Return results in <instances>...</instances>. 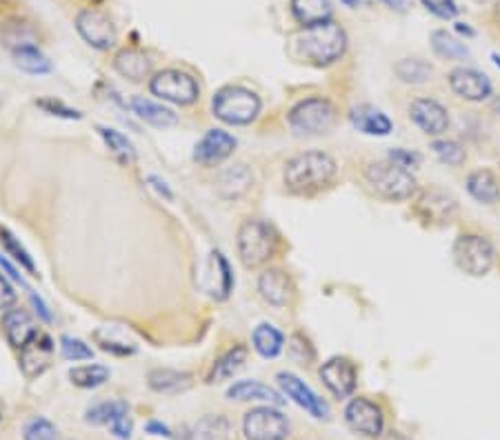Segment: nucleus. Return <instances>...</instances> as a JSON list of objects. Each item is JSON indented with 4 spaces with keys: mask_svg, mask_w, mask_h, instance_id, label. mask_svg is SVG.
Returning <instances> with one entry per match:
<instances>
[{
    "mask_svg": "<svg viewBox=\"0 0 500 440\" xmlns=\"http://www.w3.org/2000/svg\"><path fill=\"white\" fill-rule=\"evenodd\" d=\"M336 176V160L325 151H305L285 167V185L294 194H312L327 187Z\"/></svg>",
    "mask_w": 500,
    "mask_h": 440,
    "instance_id": "f257e3e1",
    "label": "nucleus"
},
{
    "mask_svg": "<svg viewBox=\"0 0 500 440\" xmlns=\"http://www.w3.org/2000/svg\"><path fill=\"white\" fill-rule=\"evenodd\" d=\"M300 53L307 58L312 65L327 67L332 62L340 61L347 49V34L338 22L327 20L321 25L305 27L299 36Z\"/></svg>",
    "mask_w": 500,
    "mask_h": 440,
    "instance_id": "f03ea898",
    "label": "nucleus"
},
{
    "mask_svg": "<svg viewBox=\"0 0 500 440\" xmlns=\"http://www.w3.org/2000/svg\"><path fill=\"white\" fill-rule=\"evenodd\" d=\"M365 183L369 190L385 200H409L416 194L418 185L412 172L398 167L391 160H378L365 167L363 172Z\"/></svg>",
    "mask_w": 500,
    "mask_h": 440,
    "instance_id": "7ed1b4c3",
    "label": "nucleus"
},
{
    "mask_svg": "<svg viewBox=\"0 0 500 440\" xmlns=\"http://www.w3.org/2000/svg\"><path fill=\"white\" fill-rule=\"evenodd\" d=\"M278 249V233L260 218H247L238 229V256L250 269L263 267Z\"/></svg>",
    "mask_w": 500,
    "mask_h": 440,
    "instance_id": "20e7f679",
    "label": "nucleus"
},
{
    "mask_svg": "<svg viewBox=\"0 0 500 440\" xmlns=\"http://www.w3.org/2000/svg\"><path fill=\"white\" fill-rule=\"evenodd\" d=\"M214 116L227 125H250L260 114V98L251 89L229 85L216 92Z\"/></svg>",
    "mask_w": 500,
    "mask_h": 440,
    "instance_id": "39448f33",
    "label": "nucleus"
},
{
    "mask_svg": "<svg viewBox=\"0 0 500 440\" xmlns=\"http://www.w3.org/2000/svg\"><path fill=\"white\" fill-rule=\"evenodd\" d=\"M494 260H496V249L485 236L461 233L454 242V263L467 276H485L494 267Z\"/></svg>",
    "mask_w": 500,
    "mask_h": 440,
    "instance_id": "423d86ee",
    "label": "nucleus"
},
{
    "mask_svg": "<svg viewBox=\"0 0 500 440\" xmlns=\"http://www.w3.org/2000/svg\"><path fill=\"white\" fill-rule=\"evenodd\" d=\"M336 123V107L327 98H305L290 111V127L299 136H318Z\"/></svg>",
    "mask_w": 500,
    "mask_h": 440,
    "instance_id": "0eeeda50",
    "label": "nucleus"
},
{
    "mask_svg": "<svg viewBox=\"0 0 500 440\" xmlns=\"http://www.w3.org/2000/svg\"><path fill=\"white\" fill-rule=\"evenodd\" d=\"M150 89L160 101H169L174 105H192L198 98V83L180 69L159 71L152 78Z\"/></svg>",
    "mask_w": 500,
    "mask_h": 440,
    "instance_id": "6e6552de",
    "label": "nucleus"
},
{
    "mask_svg": "<svg viewBox=\"0 0 500 440\" xmlns=\"http://www.w3.org/2000/svg\"><path fill=\"white\" fill-rule=\"evenodd\" d=\"M242 429L247 440H287L290 436V423L274 407H256L247 411Z\"/></svg>",
    "mask_w": 500,
    "mask_h": 440,
    "instance_id": "1a4fd4ad",
    "label": "nucleus"
},
{
    "mask_svg": "<svg viewBox=\"0 0 500 440\" xmlns=\"http://www.w3.org/2000/svg\"><path fill=\"white\" fill-rule=\"evenodd\" d=\"M76 29L94 49H110L116 45V27L101 9H83L76 16Z\"/></svg>",
    "mask_w": 500,
    "mask_h": 440,
    "instance_id": "9d476101",
    "label": "nucleus"
},
{
    "mask_svg": "<svg viewBox=\"0 0 500 440\" xmlns=\"http://www.w3.org/2000/svg\"><path fill=\"white\" fill-rule=\"evenodd\" d=\"M447 80L452 92L456 94L458 98H463V101H488L494 92L492 80H489L483 71L471 69V67H456V69L449 71Z\"/></svg>",
    "mask_w": 500,
    "mask_h": 440,
    "instance_id": "9b49d317",
    "label": "nucleus"
},
{
    "mask_svg": "<svg viewBox=\"0 0 500 440\" xmlns=\"http://www.w3.org/2000/svg\"><path fill=\"white\" fill-rule=\"evenodd\" d=\"M345 420L354 432L363 434V436L378 438L385 428V419H382V410L372 403L369 398H354L349 401L345 410Z\"/></svg>",
    "mask_w": 500,
    "mask_h": 440,
    "instance_id": "f8f14e48",
    "label": "nucleus"
},
{
    "mask_svg": "<svg viewBox=\"0 0 500 440\" xmlns=\"http://www.w3.org/2000/svg\"><path fill=\"white\" fill-rule=\"evenodd\" d=\"M409 118L427 136H443L449 127V114L434 98H414L409 102Z\"/></svg>",
    "mask_w": 500,
    "mask_h": 440,
    "instance_id": "ddd939ff",
    "label": "nucleus"
},
{
    "mask_svg": "<svg viewBox=\"0 0 500 440\" xmlns=\"http://www.w3.org/2000/svg\"><path fill=\"white\" fill-rule=\"evenodd\" d=\"M234 150H236V138L232 134L223 132V129H209L198 141L196 151H193V160L205 165V167H211V165H218L225 159H229L234 154Z\"/></svg>",
    "mask_w": 500,
    "mask_h": 440,
    "instance_id": "4468645a",
    "label": "nucleus"
},
{
    "mask_svg": "<svg viewBox=\"0 0 500 440\" xmlns=\"http://www.w3.org/2000/svg\"><path fill=\"white\" fill-rule=\"evenodd\" d=\"M321 380L336 398H349L356 389V367L349 358H330L321 367Z\"/></svg>",
    "mask_w": 500,
    "mask_h": 440,
    "instance_id": "2eb2a0df",
    "label": "nucleus"
},
{
    "mask_svg": "<svg viewBox=\"0 0 500 440\" xmlns=\"http://www.w3.org/2000/svg\"><path fill=\"white\" fill-rule=\"evenodd\" d=\"M278 385L283 387L285 396H290L296 405L303 407L305 411H309L314 419H327V416H330V407H327V403L323 401V398H318L316 394H314L312 389L299 379V376L283 371V374H278Z\"/></svg>",
    "mask_w": 500,
    "mask_h": 440,
    "instance_id": "dca6fc26",
    "label": "nucleus"
},
{
    "mask_svg": "<svg viewBox=\"0 0 500 440\" xmlns=\"http://www.w3.org/2000/svg\"><path fill=\"white\" fill-rule=\"evenodd\" d=\"M87 423L92 425H110L111 432L120 440L132 436V420H129V410L123 401L98 403L87 411Z\"/></svg>",
    "mask_w": 500,
    "mask_h": 440,
    "instance_id": "f3484780",
    "label": "nucleus"
},
{
    "mask_svg": "<svg viewBox=\"0 0 500 440\" xmlns=\"http://www.w3.org/2000/svg\"><path fill=\"white\" fill-rule=\"evenodd\" d=\"M53 354V343L49 336L36 334L25 347L20 349V370L27 379H36V376L43 374L45 370L52 363Z\"/></svg>",
    "mask_w": 500,
    "mask_h": 440,
    "instance_id": "a211bd4d",
    "label": "nucleus"
},
{
    "mask_svg": "<svg viewBox=\"0 0 500 440\" xmlns=\"http://www.w3.org/2000/svg\"><path fill=\"white\" fill-rule=\"evenodd\" d=\"M258 291L269 305L285 307L294 294V285L283 269H265L258 278Z\"/></svg>",
    "mask_w": 500,
    "mask_h": 440,
    "instance_id": "6ab92c4d",
    "label": "nucleus"
},
{
    "mask_svg": "<svg viewBox=\"0 0 500 440\" xmlns=\"http://www.w3.org/2000/svg\"><path fill=\"white\" fill-rule=\"evenodd\" d=\"M349 120L358 132L367 134V136H387L391 132V127H394L389 116L372 105L354 107L349 114Z\"/></svg>",
    "mask_w": 500,
    "mask_h": 440,
    "instance_id": "aec40b11",
    "label": "nucleus"
},
{
    "mask_svg": "<svg viewBox=\"0 0 500 440\" xmlns=\"http://www.w3.org/2000/svg\"><path fill=\"white\" fill-rule=\"evenodd\" d=\"M3 327H4V336H7V340L16 349L25 347V345L38 334L34 321H31V316L25 312V309H7L3 318Z\"/></svg>",
    "mask_w": 500,
    "mask_h": 440,
    "instance_id": "412c9836",
    "label": "nucleus"
},
{
    "mask_svg": "<svg viewBox=\"0 0 500 440\" xmlns=\"http://www.w3.org/2000/svg\"><path fill=\"white\" fill-rule=\"evenodd\" d=\"M467 191L474 200L483 205H494L500 200V183L492 169H476L467 176Z\"/></svg>",
    "mask_w": 500,
    "mask_h": 440,
    "instance_id": "4be33fe9",
    "label": "nucleus"
},
{
    "mask_svg": "<svg viewBox=\"0 0 500 440\" xmlns=\"http://www.w3.org/2000/svg\"><path fill=\"white\" fill-rule=\"evenodd\" d=\"M207 278H209L207 291H209L216 300L227 298L229 291H232V287H234V273H232V269H229L227 258H225L220 251H214V254H211L209 273H207Z\"/></svg>",
    "mask_w": 500,
    "mask_h": 440,
    "instance_id": "5701e85b",
    "label": "nucleus"
},
{
    "mask_svg": "<svg viewBox=\"0 0 500 440\" xmlns=\"http://www.w3.org/2000/svg\"><path fill=\"white\" fill-rule=\"evenodd\" d=\"M114 67L120 76L134 80V83H141L152 74L150 56L143 53L141 49H123V52H119Z\"/></svg>",
    "mask_w": 500,
    "mask_h": 440,
    "instance_id": "b1692460",
    "label": "nucleus"
},
{
    "mask_svg": "<svg viewBox=\"0 0 500 440\" xmlns=\"http://www.w3.org/2000/svg\"><path fill=\"white\" fill-rule=\"evenodd\" d=\"M254 183V176H251L250 169L245 165H234V167L223 169L218 174V181H216V190H218L220 196L225 199H238V196L245 194L247 190Z\"/></svg>",
    "mask_w": 500,
    "mask_h": 440,
    "instance_id": "393cba45",
    "label": "nucleus"
},
{
    "mask_svg": "<svg viewBox=\"0 0 500 440\" xmlns=\"http://www.w3.org/2000/svg\"><path fill=\"white\" fill-rule=\"evenodd\" d=\"M416 209L427 220H445L456 212V200L443 190H430L418 199Z\"/></svg>",
    "mask_w": 500,
    "mask_h": 440,
    "instance_id": "a878e982",
    "label": "nucleus"
},
{
    "mask_svg": "<svg viewBox=\"0 0 500 440\" xmlns=\"http://www.w3.org/2000/svg\"><path fill=\"white\" fill-rule=\"evenodd\" d=\"M227 396L232 398V401H263L276 407H281L283 403H285L276 389L267 387V385L263 383H256V380H241V383L232 385Z\"/></svg>",
    "mask_w": 500,
    "mask_h": 440,
    "instance_id": "bb28decb",
    "label": "nucleus"
},
{
    "mask_svg": "<svg viewBox=\"0 0 500 440\" xmlns=\"http://www.w3.org/2000/svg\"><path fill=\"white\" fill-rule=\"evenodd\" d=\"M332 0H291V13L303 27L332 20Z\"/></svg>",
    "mask_w": 500,
    "mask_h": 440,
    "instance_id": "cd10ccee",
    "label": "nucleus"
},
{
    "mask_svg": "<svg viewBox=\"0 0 500 440\" xmlns=\"http://www.w3.org/2000/svg\"><path fill=\"white\" fill-rule=\"evenodd\" d=\"M132 110L138 118H143L147 125H152V127L165 129V127H174V125L178 123V116H176L174 111L159 105V102L147 101V98H134Z\"/></svg>",
    "mask_w": 500,
    "mask_h": 440,
    "instance_id": "c85d7f7f",
    "label": "nucleus"
},
{
    "mask_svg": "<svg viewBox=\"0 0 500 440\" xmlns=\"http://www.w3.org/2000/svg\"><path fill=\"white\" fill-rule=\"evenodd\" d=\"M251 340H254V349L263 358H276L285 347V336L269 322H260L254 330Z\"/></svg>",
    "mask_w": 500,
    "mask_h": 440,
    "instance_id": "c756f323",
    "label": "nucleus"
},
{
    "mask_svg": "<svg viewBox=\"0 0 500 440\" xmlns=\"http://www.w3.org/2000/svg\"><path fill=\"white\" fill-rule=\"evenodd\" d=\"M12 52H13V62H16L18 69L27 71V74L38 76L52 71V62H49V58L45 56L34 43L22 45V47L12 49Z\"/></svg>",
    "mask_w": 500,
    "mask_h": 440,
    "instance_id": "7c9ffc66",
    "label": "nucleus"
},
{
    "mask_svg": "<svg viewBox=\"0 0 500 440\" xmlns=\"http://www.w3.org/2000/svg\"><path fill=\"white\" fill-rule=\"evenodd\" d=\"M245 361H247V347L245 345H236V347L229 349L227 354H223V356L214 363L207 383H220V380L232 379V376L245 365Z\"/></svg>",
    "mask_w": 500,
    "mask_h": 440,
    "instance_id": "2f4dec72",
    "label": "nucleus"
},
{
    "mask_svg": "<svg viewBox=\"0 0 500 440\" xmlns=\"http://www.w3.org/2000/svg\"><path fill=\"white\" fill-rule=\"evenodd\" d=\"M192 383V376L184 374V371L178 370H154L150 371V387L154 392L160 394H176V392H183V389L189 387Z\"/></svg>",
    "mask_w": 500,
    "mask_h": 440,
    "instance_id": "473e14b6",
    "label": "nucleus"
},
{
    "mask_svg": "<svg viewBox=\"0 0 500 440\" xmlns=\"http://www.w3.org/2000/svg\"><path fill=\"white\" fill-rule=\"evenodd\" d=\"M98 132H101L107 150L114 154L116 160H120L123 165H129L136 160V147L132 145V141H129L125 134L116 132V129H110V127H98Z\"/></svg>",
    "mask_w": 500,
    "mask_h": 440,
    "instance_id": "72a5a7b5",
    "label": "nucleus"
},
{
    "mask_svg": "<svg viewBox=\"0 0 500 440\" xmlns=\"http://www.w3.org/2000/svg\"><path fill=\"white\" fill-rule=\"evenodd\" d=\"M394 71L396 76L407 85H422L431 78V74H434L430 62L421 61V58H403V61L396 62Z\"/></svg>",
    "mask_w": 500,
    "mask_h": 440,
    "instance_id": "f704fd0d",
    "label": "nucleus"
},
{
    "mask_svg": "<svg viewBox=\"0 0 500 440\" xmlns=\"http://www.w3.org/2000/svg\"><path fill=\"white\" fill-rule=\"evenodd\" d=\"M431 47L439 56L449 58V61H461V58L470 56V49L465 47V43H461L458 38H454L452 34H447L445 29H439L431 34Z\"/></svg>",
    "mask_w": 500,
    "mask_h": 440,
    "instance_id": "c9c22d12",
    "label": "nucleus"
},
{
    "mask_svg": "<svg viewBox=\"0 0 500 440\" xmlns=\"http://www.w3.org/2000/svg\"><path fill=\"white\" fill-rule=\"evenodd\" d=\"M229 436L232 425L225 416H205L193 432V440H229Z\"/></svg>",
    "mask_w": 500,
    "mask_h": 440,
    "instance_id": "e433bc0d",
    "label": "nucleus"
},
{
    "mask_svg": "<svg viewBox=\"0 0 500 440\" xmlns=\"http://www.w3.org/2000/svg\"><path fill=\"white\" fill-rule=\"evenodd\" d=\"M70 379L76 387L83 389H94L101 387L102 383L110 380V370L102 365H83V367H74L70 371Z\"/></svg>",
    "mask_w": 500,
    "mask_h": 440,
    "instance_id": "4c0bfd02",
    "label": "nucleus"
},
{
    "mask_svg": "<svg viewBox=\"0 0 500 440\" xmlns=\"http://www.w3.org/2000/svg\"><path fill=\"white\" fill-rule=\"evenodd\" d=\"M0 245H3V249L7 251L9 256H12L13 260H16L18 265H20L22 269H27V272L31 273V276H36V265H34V260H31V256H29V251L25 249V247L18 242V238L13 236L9 229H4V227H0Z\"/></svg>",
    "mask_w": 500,
    "mask_h": 440,
    "instance_id": "58836bf2",
    "label": "nucleus"
},
{
    "mask_svg": "<svg viewBox=\"0 0 500 440\" xmlns=\"http://www.w3.org/2000/svg\"><path fill=\"white\" fill-rule=\"evenodd\" d=\"M431 151H434L440 163L449 165V167H461L465 163V150L456 141H449V138H440V141L431 143Z\"/></svg>",
    "mask_w": 500,
    "mask_h": 440,
    "instance_id": "ea45409f",
    "label": "nucleus"
},
{
    "mask_svg": "<svg viewBox=\"0 0 500 440\" xmlns=\"http://www.w3.org/2000/svg\"><path fill=\"white\" fill-rule=\"evenodd\" d=\"M61 349L67 361H92L94 358V349L80 338H71V336H62Z\"/></svg>",
    "mask_w": 500,
    "mask_h": 440,
    "instance_id": "a19ab883",
    "label": "nucleus"
},
{
    "mask_svg": "<svg viewBox=\"0 0 500 440\" xmlns=\"http://www.w3.org/2000/svg\"><path fill=\"white\" fill-rule=\"evenodd\" d=\"M25 440H58L56 428L47 419H34L27 423Z\"/></svg>",
    "mask_w": 500,
    "mask_h": 440,
    "instance_id": "79ce46f5",
    "label": "nucleus"
},
{
    "mask_svg": "<svg viewBox=\"0 0 500 440\" xmlns=\"http://www.w3.org/2000/svg\"><path fill=\"white\" fill-rule=\"evenodd\" d=\"M36 105H38L40 110H45V114L58 116V118H67V120H80V118H83V114H80V111L71 110V107H67L65 102L56 101V98H43V101H38Z\"/></svg>",
    "mask_w": 500,
    "mask_h": 440,
    "instance_id": "37998d69",
    "label": "nucleus"
},
{
    "mask_svg": "<svg viewBox=\"0 0 500 440\" xmlns=\"http://www.w3.org/2000/svg\"><path fill=\"white\" fill-rule=\"evenodd\" d=\"M425 4L427 12H431L434 16L443 18V20H452L458 13L456 0H421Z\"/></svg>",
    "mask_w": 500,
    "mask_h": 440,
    "instance_id": "c03bdc74",
    "label": "nucleus"
},
{
    "mask_svg": "<svg viewBox=\"0 0 500 440\" xmlns=\"http://www.w3.org/2000/svg\"><path fill=\"white\" fill-rule=\"evenodd\" d=\"M394 165H398V167L407 169V172H412V169L421 167V154H416V151H409V150H391L389 151V159Z\"/></svg>",
    "mask_w": 500,
    "mask_h": 440,
    "instance_id": "a18cd8bd",
    "label": "nucleus"
},
{
    "mask_svg": "<svg viewBox=\"0 0 500 440\" xmlns=\"http://www.w3.org/2000/svg\"><path fill=\"white\" fill-rule=\"evenodd\" d=\"M290 352H291V356H294L299 363H303V365H307V363L314 358V349L309 347L307 340H305L303 336H299V334L291 336Z\"/></svg>",
    "mask_w": 500,
    "mask_h": 440,
    "instance_id": "49530a36",
    "label": "nucleus"
},
{
    "mask_svg": "<svg viewBox=\"0 0 500 440\" xmlns=\"http://www.w3.org/2000/svg\"><path fill=\"white\" fill-rule=\"evenodd\" d=\"M13 303H16V291L12 289L7 278L0 273V312H7Z\"/></svg>",
    "mask_w": 500,
    "mask_h": 440,
    "instance_id": "de8ad7c7",
    "label": "nucleus"
},
{
    "mask_svg": "<svg viewBox=\"0 0 500 440\" xmlns=\"http://www.w3.org/2000/svg\"><path fill=\"white\" fill-rule=\"evenodd\" d=\"M96 340L101 343V347L105 349V352L119 354V356H129V354H134V347H127V345H123V343H114V340H105L102 336H98V334H96Z\"/></svg>",
    "mask_w": 500,
    "mask_h": 440,
    "instance_id": "09e8293b",
    "label": "nucleus"
},
{
    "mask_svg": "<svg viewBox=\"0 0 500 440\" xmlns=\"http://www.w3.org/2000/svg\"><path fill=\"white\" fill-rule=\"evenodd\" d=\"M150 183H152V185H154V190L159 191L160 196H165L167 200L174 199V196H171V190H169V187H167V183H165V181H160L159 176H150Z\"/></svg>",
    "mask_w": 500,
    "mask_h": 440,
    "instance_id": "8fccbe9b",
    "label": "nucleus"
},
{
    "mask_svg": "<svg viewBox=\"0 0 500 440\" xmlns=\"http://www.w3.org/2000/svg\"><path fill=\"white\" fill-rule=\"evenodd\" d=\"M147 432H150V434H156V436H167V438H171V432H169V429H167L165 425H160V423H150V425H147Z\"/></svg>",
    "mask_w": 500,
    "mask_h": 440,
    "instance_id": "3c124183",
    "label": "nucleus"
},
{
    "mask_svg": "<svg viewBox=\"0 0 500 440\" xmlns=\"http://www.w3.org/2000/svg\"><path fill=\"white\" fill-rule=\"evenodd\" d=\"M382 3H385L387 7L396 9V12H405V9L409 7V0H382Z\"/></svg>",
    "mask_w": 500,
    "mask_h": 440,
    "instance_id": "603ef678",
    "label": "nucleus"
},
{
    "mask_svg": "<svg viewBox=\"0 0 500 440\" xmlns=\"http://www.w3.org/2000/svg\"><path fill=\"white\" fill-rule=\"evenodd\" d=\"M494 20H496V25L500 27V0L496 3V7H494Z\"/></svg>",
    "mask_w": 500,
    "mask_h": 440,
    "instance_id": "864d4df0",
    "label": "nucleus"
},
{
    "mask_svg": "<svg viewBox=\"0 0 500 440\" xmlns=\"http://www.w3.org/2000/svg\"><path fill=\"white\" fill-rule=\"evenodd\" d=\"M382 440H405V438H403V436H400V434L391 432V434H389V436H385V438H382Z\"/></svg>",
    "mask_w": 500,
    "mask_h": 440,
    "instance_id": "5fc2aeb1",
    "label": "nucleus"
},
{
    "mask_svg": "<svg viewBox=\"0 0 500 440\" xmlns=\"http://www.w3.org/2000/svg\"><path fill=\"white\" fill-rule=\"evenodd\" d=\"M492 61H494V65H496L500 69V56H498V53H492Z\"/></svg>",
    "mask_w": 500,
    "mask_h": 440,
    "instance_id": "6e6d98bb",
    "label": "nucleus"
},
{
    "mask_svg": "<svg viewBox=\"0 0 500 440\" xmlns=\"http://www.w3.org/2000/svg\"><path fill=\"white\" fill-rule=\"evenodd\" d=\"M494 111H500V98H496V101H494ZM500 116V114H498Z\"/></svg>",
    "mask_w": 500,
    "mask_h": 440,
    "instance_id": "4d7b16f0",
    "label": "nucleus"
},
{
    "mask_svg": "<svg viewBox=\"0 0 500 440\" xmlns=\"http://www.w3.org/2000/svg\"><path fill=\"white\" fill-rule=\"evenodd\" d=\"M345 4H349V7H354V4H358V0H342Z\"/></svg>",
    "mask_w": 500,
    "mask_h": 440,
    "instance_id": "13d9d810",
    "label": "nucleus"
}]
</instances>
